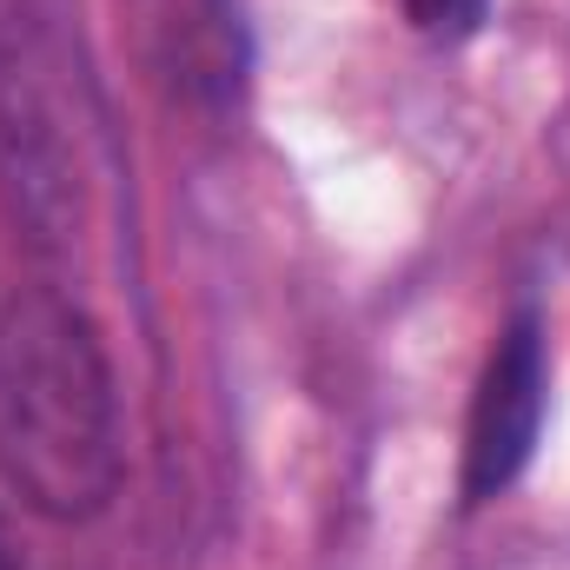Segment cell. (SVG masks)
<instances>
[{
	"mask_svg": "<svg viewBox=\"0 0 570 570\" xmlns=\"http://www.w3.org/2000/svg\"><path fill=\"white\" fill-rule=\"evenodd\" d=\"M544 392H551V352H544V318L518 312L478 379L471 425H464V504L498 498L538 451L544 431Z\"/></svg>",
	"mask_w": 570,
	"mask_h": 570,
	"instance_id": "cell-3",
	"label": "cell"
},
{
	"mask_svg": "<svg viewBox=\"0 0 570 570\" xmlns=\"http://www.w3.org/2000/svg\"><path fill=\"white\" fill-rule=\"evenodd\" d=\"M120 471H127L120 392L94 318L53 285L13 292L0 305L7 491L53 524H87L120 498Z\"/></svg>",
	"mask_w": 570,
	"mask_h": 570,
	"instance_id": "cell-1",
	"label": "cell"
},
{
	"mask_svg": "<svg viewBox=\"0 0 570 570\" xmlns=\"http://www.w3.org/2000/svg\"><path fill=\"white\" fill-rule=\"evenodd\" d=\"M405 13L425 27L431 40H464L484 20V0H405Z\"/></svg>",
	"mask_w": 570,
	"mask_h": 570,
	"instance_id": "cell-4",
	"label": "cell"
},
{
	"mask_svg": "<svg viewBox=\"0 0 570 570\" xmlns=\"http://www.w3.org/2000/svg\"><path fill=\"white\" fill-rule=\"evenodd\" d=\"M0 570H20V551H13V538H7V524H0Z\"/></svg>",
	"mask_w": 570,
	"mask_h": 570,
	"instance_id": "cell-5",
	"label": "cell"
},
{
	"mask_svg": "<svg viewBox=\"0 0 570 570\" xmlns=\"http://www.w3.org/2000/svg\"><path fill=\"white\" fill-rule=\"evenodd\" d=\"M0 206L33 253H73L94 213L87 87L40 0H0Z\"/></svg>",
	"mask_w": 570,
	"mask_h": 570,
	"instance_id": "cell-2",
	"label": "cell"
}]
</instances>
